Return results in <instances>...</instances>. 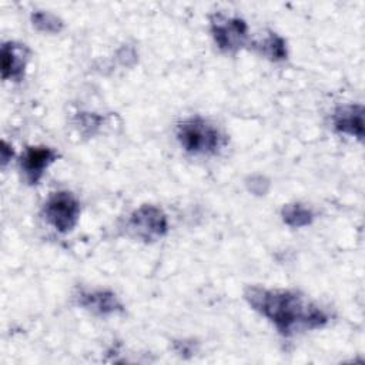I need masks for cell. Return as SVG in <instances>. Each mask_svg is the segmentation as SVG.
<instances>
[{"label": "cell", "instance_id": "6da1fadb", "mask_svg": "<svg viewBox=\"0 0 365 365\" xmlns=\"http://www.w3.org/2000/svg\"><path fill=\"white\" fill-rule=\"evenodd\" d=\"M244 298L284 336L324 328L329 321L322 308L297 291L252 285L245 289Z\"/></svg>", "mask_w": 365, "mask_h": 365}, {"label": "cell", "instance_id": "7a4b0ae2", "mask_svg": "<svg viewBox=\"0 0 365 365\" xmlns=\"http://www.w3.org/2000/svg\"><path fill=\"white\" fill-rule=\"evenodd\" d=\"M175 135L180 147L195 157L217 154L225 144V138L221 131L212 123L200 115L182 120L177 125Z\"/></svg>", "mask_w": 365, "mask_h": 365}, {"label": "cell", "instance_id": "3957f363", "mask_svg": "<svg viewBox=\"0 0 365 365\" xmlns=\"http://www.w3.org/2000/svg\"><path fill=\"white\" fill-rule=\"evenodd\" d=\"M41 214L53 230L67 234L80 220V202L73 192L60 190L47 197Z\"/></svg>", "mask_w": 365, "mask_h": 365}, {"label": "cell", "instance_id": "277c9868", "mask_svg": "<svg viewBox=\"0 0 365 365\" xmlns=\"http://www.w3.org/2000/svg\"><path fill=\"white\" fill-rule=\"evenodd\" d=\"M210 31L217 47L227 54H235L248 40L247 23L240 17L222 13H215L210 17Z\"/></svg>", "mask_w": 365, "mask_h": 365}, {"label": "cell", "instance_id": "5b68a950", "mask_svg": "<svg viewBox=\"0 0 365 365\" xmlns=\"http://www.w3.org/2000/svg\"><path fill=\"white\" fill-rule=\"evenodd\" d=\"M127 224L131 234L145 242L160 240L168 231V218L165 212L153 204H144L135 208L130 214Z\"/></svg>", "mask_w": 365, "mask_h": 365}, {"label": "cell", "instance_id": "8992f818", "mask_svg": "<svg viewBox=\"0 0 365 365\" xmlns=\"http://www.w3.org/2000/svg\"><path fill=\"white\" fill-rule=\"evenodd\" d=\"M58 158V153L47 145H30L23 151L19 165L27 184L36 185L46 174L47 168Z\"/></svg>", "mask_w": 365, "mask_h": 365}, {"label": "cell", "instance_id": "52a82bcc", "mask_svg": "<svg viewBox=\"0 0 365 365\" xmlns=\"http://www.w3.org/2000/svg\"><path fill=\"white\" fill-rule=\"evenodd\" d=\"M77 304L86 311L100 317L117 315L124 309L118 297L108 289L81 291L77 295Z\"/></svg>", "mask_w": 365, "mask_h": 365}, {"label": "cell", "instance_id": "ba28073f", "mask_svg": "<svg viewBox=\"0 0 365 365\" xmlns=\"http://www.w3.org/2000/svg\"><path fill=\"white\" fill-rule=\"evenodd\" d=\"M30 58V50L26 44L6 41L1 46V77L4 80L20 81Z\"/></svg>", "mask_w": 365, "mask_h": 365}, {"label": "cell", "instance_id": "9c48e42d", "mask_svg": "<svg viewBox=\"0 0 365 365\" xmlns=\"http://www.w3.org/2000/svg\"><path fill=\"white\" fill-rule=\"evenodd\" d=\"M332 127L336 133L362 140L364 137V107L362 104H344L335 108Z\"/></svg>", "mask_w": 365, "mask_h": 365}, {"label": "cell", "instance_id": "30bf717a", "mask_svg": "<svg viewBox=\"0 0 365 365\" xmlns=\"http://www.w3.org/2000/svg\"><path fill=\"white\" fill-rule=\"evenodd\" d=\"M257 51L268 58L269 61H284L288 57V48H287V41L284 37H281L275 31H268L261 40H258L254 46Z\"/></svg>", "mask_w": 365, "mask_h": 365}, {"label": "cell", "instance_id": "8fae6325", "mask_svg": "<svg viewBox=\"0 0 365 365\" xmlns=\"http://www.w3.org/2000/svg\"><path fill=\"white\" fill-rule=\"evenodd\" d=\"M281 217L284 224L292 228H302L312 224L315 215L311 208L301 202L285 204L281 210Z\"/></svg>", "mask_w": 365, "mask_h": 365}, {"label": "cell", "instance_id": "7c38bea8", "mask_svg": "<svg viewBox=\"0 0 365 365\" xmlns=\"http://www.w3.org/2000/svg\"><path fill=\"white\" fill-rule=\"evenodd\" d=\"M33 26L43 33H60L63 29V21L50 11H34L31 14Z\"/></svg>", "mask_w": 365, "mask_h": 365}, {"label": "cell", "instance_id": "4fadbf2b", "mask_svg": "<svg viewBox=\"0 0 365 365\" xmlns=\"http://www.w3.org/2000/svg\"><path fill=\"white\" fill-rule=\"evenodd\" d=\"M80 124L83 128H87L88 133H93L101 124V117L96 114H83Z\"/></svg>", "mask_w": 365, "mask_h": 365}, {"label": "cell", "instance_id": "5bb4252c", "mask_svg": "<svg viewBox=\"0 0 365 365\" xmlns=\"http://www.w3.org/2000/svg\"><path fill=\"white\" fill-rule=\"evenodd\" d=\"M11 157H13V147L9 145L6 141H3V144H1V164H3V167L7 164L9 160H11Z\"/></svg>", "mask_w": 365, "mask_h": 365}]
</instances>
